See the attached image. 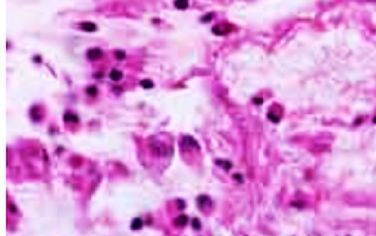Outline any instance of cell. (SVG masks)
<instances>
[{
  "mask_svg": "<svg viewBox=\"0 0 376 236\" xmlns=\"http://www.w3.org/2000/svg\"><path fill=\"white\" fill-rule=\"evenodd\" d=\"M207 202H210V200H209V197H206V195H201V197L197 198V204H198L200 207H204V204H207Z\"/></svg>",
  "mask_w": 376,
  "mask_h": 236,
  "instance_id": "obj_13",
  "label": "cell"
},
{
  "mask_svg": "<svg viewBox=\"0 0 376 236\" xmlns=\"http://www.w3.org/2000/svg\"><path fill=\"white\" fill-rule=\"evenodd\" d=\"M175 7L176 9H181V11H184V9H187L188 7V5H190V2L188 0H175Z\"/></svg>",
  "mask_w": 376,
  "mask_h": 236,
  "instance_id": "obj_8",
  "label": "cell"
},
{
  "mask_svg": "<svg viewBox=\"0 0 376 236\" xmlns=\"http://www.w3.org/2000/svg\"><path fill=\"white\" fill-rule=\"evenodd\" d=\"M79 28L82 29V31H87V32H94L95 29H97V25H95L94 22L87 21V22H81V24H79Z\"/></svg>",
  "mask_w": 376,
  "mask_h": 236,
  "instance_id": "obj_3",
  "label": "cell"
},
{
  "mask_svg": "<svg viewBox=\"0 0 376 236\" xmlns=\"http://www.w3.org/2000/svg\"><path fill=\"white\" fill-rule=\"evenodd\" d=\"M34 62L40 63V62H41V57H40V56H35V57H34Z\"/></svg>",
  "mask_w": 376,
  "mask_h": 236,
  "instance_id": "obj_19",
  "label": "cell"
},
{
  "mask_svg": "<svg viewBox=\"0 0 376 236\" xmlns=\"http://www.w3.org/2000/svg\"><path fill=\"white\" fill-rule=\"evenodd\" d=\"M63 120L66 122V123H69V122H72V123H78V116L77 114H73V113H69L66 112L65 114H63Z\"/></svg>",
  "mask_w": 376,
  "mask_h": 236,
  "instance_id": "obj_5",
  "label": "cell"
},
{
  "mask_svg": "<svg viewBox=\"0 0 376 236\" xmlns=\"http://www.w3.org/2000/svg\"><path fill=\"white\" fill-rule=\"evenodd\" d=\"M85 94L88 97H95L97 96V88H95L94 85H90V87L85 88Z\"/></svg>",
  "mask_w": 376,
  "mask_h": 236,
  "instance_id": "obj_10",
  "label": "cell"
},
{
  "mask_svg": "<svg viewBox=\"0 0 376 236\" xmlns=\"http://www.w3.org/2000/svg\"><path fill=\"white\" fill-rule=\"evenodd\" d=\"M215 18V13H207L206 16L201 18V22H207V21H210V19H213Z\"/></svg>",
  "mask_w": 376,
  "mask_h": 236,
  "instance_id": "obj_15",
  "label": "cell"
},
{
  "mask_svg": "<svg viewBox=\"0 0 376 236\" xmlns=\"http://www.w3.org/2000/svg\"><path fill=\"white\" fill-rule=\"evenodd\" d=\"M372 2H373V0H372Z\"/></svg>",
  "mask_w": 376,
  "mask_h": 236,
  "instance_id": "obj_21",
  "label": "cell"
},
{
  "mask_svg": "<svg viewBox=\"0 0 376 236\" xmlns=\"http://www.w3.org/2000/svg\"><path fill=\"white\" fill-rule=\"evenodd\" d=\"M188 223V217H187L185 214H182V216H178L176 219H175V225L178 226V227H184V226Z\"/></svg>",
  "mask_w": 376,
  "mask_h": 236,
  "instance_id": "obj_7",
  "label": "cell"
},
{
  "mask_svg": "<svg viewBox=\"0 0 376 236\" xmlns=\"http://www.w3.org/2000/svg\"><path fill=\"white\" fill-rule=\"evenodd\" d=\"M216 164H218V166H220V167H223L225 170H229V169L232 167L231 161H226V160H216Z\"/></svg>",
  "mask_w": 376,
  "mask_h": 236,
  "instance_id": "obj_12",
  "label": "cell"
},
{
  "mask_svg": "<svg viewBox=\"0 0 376 236\" xmlns=\"http://www.w3.org/2000/svg\"><path fill=\"white\" fill-rule=\"evenodd\" d=\"M253 101H254V104H262V103H263V98L256 97V98H253Z\"/></svg>",
  "mask_w": 376,
  "mask_h": 236,
  "instance_id": "obj_17",
  "label": "cell"
},
{
  "mask_svg": "<svg viewBox=\"0 0 376 236\" xmlns=\"http://www.w3.org/2000/svg\"><path fill=\"white\" fill-rule=\"evenodd\" d=\"M281 118H282L281 113H275L273 110H269V113H268V119L272 120L273 123H278V122L281 120Z\"/></svg>",
  "mask_w": 376,
  "mask_h": 236,
  "instance_id": "obj_6",
  "label": "cell"
},
{
  "mask_svg": "<svg viewBox=\"0 0 376 236\" xmlns=\"http://www.w3.org/2000/svg\"><path fill=\"white\" fill-rule=\"evenodd\" d=\"M141 227H143V220H141L140 217H137V219L132 220V223H131V229H132V230H140Z\"/></svg>",
  "mask_w": 376,
  "mask_h": 236,
  "instance_id": "obj_9",
  "label": "cell"
},
{
  "mask_svg": "<svg viewBox=\"0 0 376 236\" xmlns=\"http://www.w3.org/2000/svg\"><path fill=\"white\" fill-rule=\"evenodd\" d=\"M231 31H234V27H232L231 24H226V22L216 24L213 28H212V32H213L215 35H228Z\"/></svg>",
  "mask_w": 376,
  "mask_h": 236,
  "instance_id": "obj_1",
  "label": "cell"
},
{
  "mask_svg": "<svg viewBox=\"0 0 376 236\" xmlns=\"http://www.w3.org/2000/svg\"><path fill=\"white\" fill-rule=\"evenodd\" d=\"M192 227H194L196 230H198V229L201 227V225H200V220H198V219H194V220H192Z\"/></svg>",
  "mask_w": 376,
  "mask_h": 236,
  "instance_id": "obj_16",
  "label": "cell"
},
{
  "mask_svg": "<svg viewBox=\"0 0 376 236\" xmlns=\"http://www.w3.org/2000/svg\"><path fill=\"white\" fill-rule=\"evenodd\" d=\"M234 178H235V179L238 180V182H242V178H241V174H235V176H234Z\"/></svg>",
  "mask_w": 376,
  "mask_h": 236,
  "instance_id": "obj_18",
  "label": "cell"
},
{
  "mask_svg": "<svg viewBox=\"0 0 376 236\" xmlns=\"http://www.w3.org/2000/svg\"><path fill=\"white\" fill-rule=\"evenodd\" d=\"M101 57H103V51H101L100 49H97V47L90 49V50L87 51V59H88V60H99V59H101Z\"/></svg>",
  "mask_w": 376,
  "mask_h": 236,
  "instance_id": "obj_2",
  "label": "cell"
},
{
  "mask_svg": "<svg viewBox=\"0 0 376 236\" xmlns=\"http://www.w3.org/2000/svg\"><path fill=\"white\" fill-rule=\"evenodd\" d=\"M373 122H375V123H376V118H375V119H373Z\"/></svg>",
  "mask_w": 376,
  "mask_h": 236,
  "instance_id": "obj_20",
  "label": "cell"
},
{
  "mask_svg": "<svg viewBox=\"0 0 376 236\" xmlns=\"http://www.w3.org/2000/svg\"><path fill=\"white\" fill-rule=\"evenodd\" d=\"M115 57H116V60H125L126 59V54L122 50H116L115 51Z\"/></svg>",
  "mask_w": 376,
  "mask_h": 236,
  "instance_id": "obj_14",
  "label": "cell"
},
{
  "mask_svg": "<svg viewBox=\"0 0 376 236\" xmlns=\"http://www.w3.org/2000/svg\"><path fill=\"white\" fill-rule=\"evenodd\" d=\"M109 76H110V79H112L113 82H119L122 79V72L119 69H112L110 73H109Z\"/></svg>",
  "mask_w": 376,
  "mask_h": 236,
  "instance_id": "obj_4",
  "label": "cell"
},
{
  "mask_svg": "<svg viewBox=\"0 0 376 236\" xmlns=\"http://www.w3.org/2000/svg\"><path fill=\"white\" fill-rule=\"evenodd\" d=\"M140 85L144 88V90H150V88H153V87H154L153 81H150V79H143V81L140 82Z\"/></svg>",
  "mask_w": 376,
  "mask_h": 236,
  "instance_id": "obj_11",
  "label": "cell"
}]
</instances>
